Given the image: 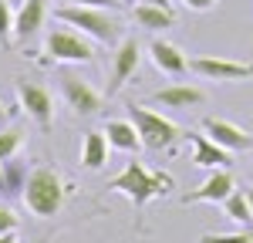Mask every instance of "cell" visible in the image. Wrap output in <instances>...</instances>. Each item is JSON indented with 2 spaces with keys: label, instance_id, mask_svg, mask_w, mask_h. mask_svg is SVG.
Instances as JSON below:
<instances>
[{
  "label": "cell",
  "instance_id": "277c9868",
  "mask_svg": "<svg viewBox=\"0 0 253 243\" xmlns=\"http://www.w3.org/2000/svg\"><path fill=\"white\" fill-rule=\"evenodd\" d=\"M128 119L135 122L138 135H142V145L145 149H152V152H162V149H172L175 142L182 139L186 132L169 122L166 115H159V112H149V108H142V105H128Z\"/></svg>",
  "mask_w": 253,
  "mask_h": 243
},
{
  "label": "cell",
  "instance_id": "f1b7e54d",
  "mask_svg": "<svg viewBox=\"0 0 253 243\" xmlns=\"http://www.w3.org/2000/svg\"><path fill=\"white\" fill-rule=\"evenodd\" d=\"M3 119H7V108H3V105H0V122H3Z\"/></svg>",
  "mask_w": 253,
  "mask_h": 243
},
{
  "label": "cell",
  "instance_id": "6da1fadb",
  "mask_svg": "<svg viewBox=\"0 0 253 243\" xmlns=\"http://www.w3.org/2000/svg\"><path fill=\"white\" fill-rule=\"evenodd\" d=\"M172 186H175V179L169 172H152V169H145L138 159L128 162L115 179H108V189L122 193L125 200H132L135 206H145V202H152L156 196L172 193Z\"/></svg>",
  "mask_w": 253,
  "mask_h": 243
},
{
  "label": "cell",
  "instance_id": "4316f807",
  "mask_svg": "<svg viewBox=\"0 0 253 243\" xmlns=\"http://www.w3.org/2000/svg\"><path fill=\"white\" fill-rule=\"evenodd\" d=\"M199 243H223V240H216L213 233H203V240H199Z\"/></svg>",
  "mask_w": 253,
  "mask_h": 243
},
{
  "label": "cell",
  "instance_id": "ba28073f",
  "mask_svg": "<svg viewBox=\"0 0 253 243\" xmlns=\"http://www.w3.org/2000/svg\"><path fill=\"white\" fill-rule=\"evenodd\" d=\"M14 88H17L20 108L38 122L41 128H51V125H54V98H51V91H47L44 84H34V81H24V78H20Z\"/></svg>",
  "mask_w": 253,
  "mask_h": 243
},
{
  "label": "cell",
  "instance_id": "5bb4252c",
  "mask_svg": "<svg viewBox=\"0 0 253 243\" xmlns=\"http://www.w3.org/2000/svg\"><path fill=\"white\" fill-rule=\"evenodd\" d=\"M186 139L193 142V162L199 169H226L233 162V152L216 145L206 132H186Z\"/></svg>",
  "mask_w": 253,
  "mask_h": 243
},
{
  "label": "cell",
  "instance_id": "484cf974",
  "mask_svg": "<svg viewBox=\"0 0 253 243\" xmlns=\"http://www.w3.org/2000/svg\"><path fill=\"white\" fill-rule=\"evenodd\" d=\"M0 243H17V237L14 233H0Z\"/></svg>",
  "mask_w": 253,
  "mask_h": 243
},
{
  "label": "cell",
  "instance_id": "7402d4cb",
  "mask_svg": "<svg viewBox=\"0 0 253 243\" xmlns=\"http://www.w3.org/2000/svg\"><path fill=\"white\" fill-rule=\"evenodd\" d=\"M68 3H84V7H105V10H122V0H68Z\"/></svg>",
  "mask_w": 253,
  "mask_h": 243
},
{
  "label": "cell",
  "instance_id": "d4e9b609",
  "mask_svg": "<svg viewBox=\"0 0 253 243\" xmlns=\"http://www.w3.org/2000/svg\"><path fill=\"white\" fill-rule=\"evenodd\" d=\"M138 3H156V7H172V0H138Z\"/></svg>",
  "mask_w": 253,
  "mask_h": 243
},
{
  "label": "cell",
  "instance_id": "9a60e30c",
  "mask_svg": "<svg viewBox=\"0 0 253 243\" xmlns=\"http://www.w3.org/2000/svg\"><path fill=\"white\" fill-rule=\"evenodd\" d=\"M44 17H47V0H24L14 14V38L27 40L34 31L44 27Z\"/></svg>",
  "mask_w": 253,
  "mask_h": 243
},
{
  "label": "cell",
  "instance_id": "8fae6325",
  "mask_svg": "<svg viewBox=\"0 0 253 243\" xmlns=\"http://www.w3.org/2000/svg\"><path fill=\"white\" fill-rule=\"evenodd\" d=\"M203 132H206L216 145L230 149V152H247V149H253V135L250 132L240 128V125H233V122H226V119L206 115V119H203Z\"/></svg>",
  "mask_w": 253,
  "mask_h": 243
},
{
  "label": "cell",
  "instance_id": "d6a6232c",
  "mask_svg": "<svg viewBox=\"0 0 253 243\" xmlns=\"http://www.w3.org/2000/svg\"><path fill=\"white\" fill-rule=\"evenodd\" d=\"M122 3H132V0H122Z\"/></svg>",
  "mask_w": 253,
  "mask_h": 243
},
{
  "label": "cell",
  "instance_id": "ffe728a7",
  "mask_svg": "<svg viewBox=\"0 0 253 243\" xmlns=\"http://www.w3.org/2000/svg\"><path fill=\"white\" fill-rule=\"evenodd\" d=\"M20 145H24V132H20V128H3V132H0V162L14 159Z\"/></svg>",
  "mask_w": 253,
  "mask_h": 243
},
{
  "label": "cell",
  "instance_id": "cb8c5ba5",
  "mask_svg": "<svg viewBox=\"0 0 253 243\" xmlns=\"http://www.w3.org/2000/svg\"><path fill=\"white\" fill-rule=\"evenodd\" d=\"M182 3H186L189 10H199V14H203V10H213L219 0H182Z\"/></svg>",
  "mask_w": 253,
  "mask_h": 243
},
{
  "label": "cell",
  "instance_id": "1f68e13d",
  "mask_svg": "<svg viewBox=\"0 0 253 243\" xmlns=\"http://www.w3.org/2000/svg\"><path fill=\"white\" fill-rule=\"evenodd\" d=\"M250 240H253V226H250Z\"/></svg>",
  "mask_w": 253,
  "mask_h": 243
},
{
  "label": "cell",
  "instance_id": "52a82bcc",
  "mask_svg": "<svg viewBox=\"0 0 253 243\" xmlns=\"http://www.w3.org/2000/svg\"><path fill=\"white\" fill-rule=\"evenodd\" d=\"M138 61H142V44L135 38H122L115 44V54H112V68H108V98L118 95L125 88V81L135 75Z\"/></svg>",
  "mask_w": 253,
  "mask_h": 243
},
{
  "label": "cell",
  "instance_id": "e0dca14e",
  "mask_svg": "<svg viewBox=\"0 0 253 243\" xmlns=\"http://www.w3.org/2000/svg\"><path fill=\"white\" fill-rule=\"evenodd\" d=\"M108 139L105 132H84V142H81V165L84 169H101L108 162Z\"/></svg>",
  "mask_w": 253,
  "mask_h": 243
},
{
  "label": "cell",
  "instance_id": "4fadbf2b",
  "mask_svg": "<svg viewBox=\"0 0 253 243\" xmlns=\"http://www.w3.org/2000/svg\"><path fill=\"white\" fill-rule=\"evenodd\" d=\"M149 101L162 105V108H172V112H189V108L206 105V91L199 84H169V88H159Z\"/></svg>",
  "mask_w": 253,
  "mask_h": 243
},
{
  "label": "cell",
  "instance_id": "3957f363",
  "mask_svg": "<svg viewBox=\"0 0 253 243\" xmlns=\"http://www.w3.org/2000/svg\"><path fill=\"white\" fill-rule=\"evenodd\" d=\"M54 17L61 24H71L78 27L81 34H88L91 40L101 44H118L122 40V20L115 17V10H105V7H84V3H64L54 10Z\"/></svg>",
  "mask_w": 253,
  "mask_h": 243
},
{
  "label": "cell",
  "instance_id": "4dcf8cb0",
  "mask_svg": "<svg viewBox=\"0 0 253 243\" xmlns=\"http://www.w3.org/2000/svg\"><path fill=\"white\" fill-rule=\"evenodd\" d=\"M10 3H14V7H20V3H24V0H10Z\"/></svg>",
  "mask_w": 253,
  "mask_h": 243
},
{
  "label": "cell",
  "instance_id": "2e32d148",
  "mask_svg": "<svg viewBox=\"0 0 253 243\" xmlns=\"http://www.w3.org/2000/svg\"><path fill=\"white\" fill-rule=\"evenodd\" d=\"M105 139H108V145L118 149V152H138V149H145L132 119L128 122H108V125H105Z\"/></svg>",
  "mask_w": 253,
  "mask_h": 243
},
{
  "label": "cell",
  "instance_id": "f546056e",
  "mask_svg": "<svg viewBox=\"0 0 253 243\" xmlns=\"http://www.w3.org/2000/svg\"><path fill=\"white\" fill-rule=\"evenodd\" d=\"M247 200H250V206H253V189H247Z\"/></svg>",
  "mask_w": 253,
  "mask_h": 243
},
{
  "label": "cell",
  "instance_id": "9c48e42d",
  "mask_svg": "<svg viewBox=\"0 0 253 243\" xmlns=\"http://www.w3.org/2000/svg\"><path fill=\"white\" fill-rule=\"evenodd\" d=\"M61 95H64V101L78 112V115H84V119H91V115H98L101 112V105H105V98L98 95L95 88L88 84L84 78H78V75H61Z\"/></svg>",
  "mask_w": 253,
  "mask_h": 243
},
{
  "label": "cell",
  "instance_id": "7a4b0ae2",
  "mask_svg": "<svg viewBox=\"0 0 253 243\" xmlns=\"http://www.w3.org/2000/svg\"><path fill=\"white\" fill-rule=\"evenodd\" d=\"M20 196H24V206H27L34 216L51 220V216H58L61 206H64V179L58 176V169L38 165V169L27 172Z\"/></svg>",
  "mask_w": 253,
  "mask_h": 243
},
{
  "label": "cell",
  "instance_id": "83f0119b",
  "mask_svg": "<svg viewBox=\"0 0 253 243\" xmlns=\"http://www.w3.org/2000/svg\"><path fill=\"white\" fill-rule=\"evenodd\" d=\"M0 193H7V179H3V162H0Z\"/></svg>",
  "mask_w": 253,
  "mask_h": 243
},
{
  "label": "cell",
  "instance_id": "44dd1931",
  "mask_svg": "<svg viewBox=\"0 0 253 243\" xmlns=\"http://www.w3.org/2000/svg\"><path fill=\"white\" fill-rule=\"evenodd\" d=\"M14 3L10 0H0V40L14 38Z\"/></svg>",
  "mask_w": 253,
  "mask_h": 243
},
{
  "label": "cell",
  "instance_id": "d6986e66",
  "mask_svg": "<svg viewBox=\"0 0 253 243\" xmlns=\"http://www.w3.org/2000/svg\"><path fill=\"white\" fill-rule=\"evenodd\" d=\"M223 213H226V220L240 223V226H253V206L247 200V189H233L223 202Z\"/></svg>",
  "mask_w": 253,
  "mask_h": 243
},
{
  "label": "cell",
  "instance_id": "603a6c76",
  "mask_svg": "<svg viewBox=\"0 0 253 243\" xmlns=\"http://www.w3.org/2000/svg\"><path fill=\"white\" fill-rule=\"evenodd\" d=\"M14 230H17V216L0 206V233H14Z\"/></svg>",
  "mask_w": 253,
  "mask_h": 243
},
{
  "label": "cell",
  "instance_id": "7c38bea8",
  "mask_svg": "<svg viewBox=\"0 0 253 243\" xmlns=\"http://www.w3.org/2000/svg\"><path fill=\"white\" fill-rule=\"evenodd\" d=\"M149 58H152V64H156L162 75H169V78H182V75L189 71V58L182 54V47L172 44V40H166V38H152Z\"/></svg>",
  "mask_w": 253,
  "mask_h": 243
},
{
  "label": "cell",
  "instance_id": "ac0fdd59",
  "mask_svg": "<svg viewBox=\"0 0 253 243\" xmlns=\"http://www.w3.org/2000/svg\"><path fill=\"white\" fill-rule=\"evenodd\" d=\"M135 24L145 31H166L175 24L172 7H156V3H138L135 7Z\"/></svg>",
  "mask_w": 253,
  "mask_h": 243
},
{
  "label": "cell",
  "instance_id": "30bf717a",
  "mask_svg": "<svg viewBox=\"0 0 253 243\" xmlns=\"http://www.w3.org/2000/svg\"><path fill=\"white\" fill-rule=\"evenodd\" d=\"M233 189H236L233 172H230V169H213V172L203 179V186H199V189L186 193L179 202H182V206H189V202H213V206L219 202V206H223V202H226V196H230Z\"/></svg>",
  "mask_w": 253,
  "mask_h": 243
},
{
  "label": "cell",
  "instance_id": "5b68a950",
  "mask_svg": "<svg viewBox=\"0 0 253 243\" xmlns=\"http://www.w3.org/2000/svg\"><path fill=\"white\" fill-rule=\"evenodd\" d=\"M44 47H47V54L54 61H71V64H88V61H95V47H91L88 34L71 31V24H68V27H51Z\"/></svg>",
  "mask_w": 253,
  "mask_h": 243
},
{
  "label": "cell",
  "instance_id": "8992f818",
  "mask_svg": "<svg viewBox=\"0 0 253 243\" xmlns=\"http://www.w3.org/2000/svg\"><path fill=\"white\" fill-rule=\"evenodd\" d=\"M189 71L206 81H219V84H240V81L253 78V61H230V58H193Z\"/></svg>",
  "mask_w": 253,
  "mask_h": 243
}]
</instances>
